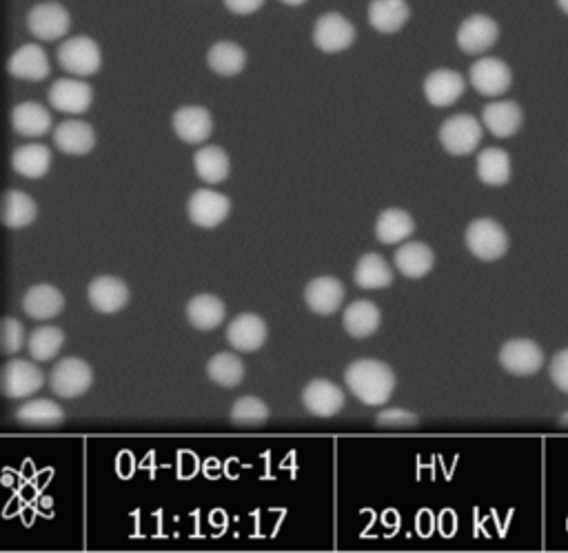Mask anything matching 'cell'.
Segmentation results:
<instances>
[{"label":"cell","instance_id":"6da1fadb","mask_svg":"<svg viewBox=\"0 0 568 553\" xmlns=\"http://www.w3.org/2000/svg\"><path fill=\"white\" fill-rule=\"evenodd\" d=\"M344 382L351 394L369 407H380L391 400L395 391V374L382 360L360 358L344 371Z\"/></svg>","mask_w":568,"mask_h":553},{"label":"cell","instance_id":"7a4b0ae2","mask_svg":"<svg viewBox=\"0 0 568 553\" xmlns=\"http://www.w3.org/2000/svg\"><path fill=\"white\" fill-rule=\"evenodd\" d=\"M466 247L484 263L500 260L509 251V234L493 218H478L466 227Z\"/></svg>","mask_w":568,"mask_h":553},{"label":"cell","instance_id":"3957f363","mask_svg":"<svg viewBox=\"0 0 568 553\" xmlns=\"http://www.w3.org/2000/svg\"><path fill=\"white\" fill-rule=\"evenodd\" d=\"M58 65L71 76H94L103 65V54L94 38L89 36H71L63 40L58 47Z\"/></svg>","mask_w":568,"mask_h":553},{"label":"cell","instance_id":"277c9868","mask_svg":"<svg viewBox=\"0 0 568 553\" xmlns=\"http://www.w3.org/2000/svg\"><path fill=\"white\" fill-rule=\"evenodd\" d=\"M438 136L451 156H469L482 143V125L471 114H455L444 120Z\"/></svg>","mask_w":568,"mask_h":553},{"label":"cell","instance_id":"5b68a950","mask_svg":"<svg viewBox=\"0 0 568 553\" xmlns=\"http://www.w3.org/2000/svg\"><path fill=\"white\" fill-rule=\"evenodd\" d=\"M27 29L34 38L52 43V40H60L69 34L71 16L65 5L56 3V0H43V3L29 9Z\"/></svg>","mask_w":568,"mask_h":553},{"label":"cell","instance_id":"8992f818","mask_svg":"<svg viewBox=\"0 0 568 553\" xmlns=\"http://www.w3.org/2000/svg\"><path fill=\"white\" fill-rule=\"evenodd\" d=\"M355 43V27L340 12L322 14L313 25V45L324 54H340Z\"/></svg>","mask_w":568,"mask_h":553},{"label":"cell","instance_id":"52a82bcc","mask_svg":"<svg viewBox=\"0 0 568 553\" xmlns=\"http://www.w3.org/2000/svg\"><path fill=\"white\" fill-rule=\"evenodd\" d=\"M49 382H52L56 396L74 400L87 394L89 387L94 385V371H91L85 360L63 358L58 365H54Z\"/></svg>","mask_w":568,"mask_h":553},{"label":"cell","instance_id":"ba28073f","mask_svg":"<svg viewBox=\"0 0 568 553\" xmlns=\"http://www.w3.org/2000/svg\"><path fill=\"white\" fill-rule=\"evenodd\" d=\"M45 376L38 365L29 363V360H9L3 367V376H0V387L3 394L12 400H23L34 396L36 391L43 389Z\"/></svg>","mask_w":568,"mask_h":553},{"label":"cell","instance_id":"9c48e42d","mask_svg":"<svg viewBox=\"0 0 568 553\" xmlns=\"http://www.w3.org/2000/svg\"><path fill=\"white\" fill-rule=\"evenodd\" d=\"M497 38H500V27L486 14H473L464 18L462 25L458 27V36H455L458 47L469 56H480L489 52L497 43Z\"/></svg>","mask_w":568,"mask_h":553},{"label":"cell","instance_id":"30bf717a","mask_svg":"<svg viewBox=\"0 0 568 553\" xmlns=\"http://www.w3.org/2000/svg\"><path fill=\"white\" fill-rule=\"evenodd\" d=\"M469 80L473 89L482 96L497 98L506 94L513 85L511 67L500 58H480L478 63L471 65Z\"/></svg>","mask_w":568,"mask_h":553},{"label":"cell","instance_id":"8fae6325","mask_svg":"<svg viewBox=\"0 0 568 553\" xmlns=\"http://www.w3.org/2000/svg\"><path fill=\"white\" fill-rule=\"evenodd\" d=\"M94 103V89L85 80L76 78H58L49 87V105L58 112L80 116Z\"/></svg>","mask_w":568,"mask_h":553},{"label":"cell","instance_id":"7c38bea8","mask_svg":"<svg viewBox=\"0 0 568 553\" xmlns=\"http://www.w3.org/2000/svg\"><path fill=\"white\" fill-rule=\"evenodd\" d=\"M189 218L191 223L202 229H213L222 225L231 214V200L213 189H198L194 196L189 198Z\"/></svg>","mask_w":568,"mask_h":553},{"label":"cell","instance_id":"4fadbf2b","mask_svg":"<svg viewBox=\"0 0 568 553\" xmlns=\"http://www.w3.org/2000/svg\"><path fill=\"white\" fill-rule=\"evenodd\" d=\"M500 365L515 376H533L544 365V351L533 340L517 338L500 349Z\"/></svg>","mask_w":568,"mask_h":553},{"label":"cell","instance_id":"5bb4252c","mask_svg":"<svg viewBox=\"0 0 568 553\" xmlns=\"http://www.w3.org/2000/svg\"><path fill=\"white\" fill-rule=\"evenodd\" d=\"M302 405L316 418H333L344 407V391L331 380H311L302 391Z\"/></svg>","mask_w":568,"mask_h":553},{"label":"cell","instance_id":"9a60e30c","mask_svg":"<svg viewBox=\"0 0 568 553\" xmlns=\"http://www.w3.org/2000/svg\"><path fill=\"white\" fill-rule=\"evenodd\" d=\"M171 125H174L176 136L187 145H202L213 132V118L209 109L200 105H185L176 109Z\"/></svg>","mask_w":568,"mask_h":553},{"label":"cell","instance_id":"2e32d148","mask_svg":"<svg viewBox=\"0 0 568 553\" xmlns=\"http://www.w3.org/2000/svg\"><path fill=\"white\" fill-rule=\"evenodd\" d=\"M87 298L100 314H118L129 303V287L116 276H98L89 283Z\"/></svg>","mask_w":568,"mask_h":553},{"label":"cell","instance_id":"e0dca14e","mask_svg":"<svg viewBox=\"0 0 568 553\" xmlns=\"http://www.w3.org/2000/svg\"><path fill=\"white\" fill-rule=\"evenodd\" d=\"M269 327L265 320L256 314H240L238 318L231 320V325L227 329V340L229 345L242 351V354H253L262 345L267 343Z\"/></svg>","mask_w":568,"mask_h":553},{"label":"cell","instance_id":"ac0fdd59","mask_svg":"<svg viewBox=\"0 0 568 553\" xmlns=\"http://www.w3.org/2000/svg\"><path fill=\"white\" fill-rule=\"evenodd\" d=\"M464 89V78L455 69H435L424 78V96L433 107L455 105L462 98Z\"/></svg>","mask_w":568,"mask_h":553},{"label":"cell","instance_id":"d6986e66","mask_svg":"<svg viewBox=\"0 0 568 553\" xmlns=\"http://www.w3.org/2000/svg\"><path fill=\"white\" fill-rule=\"evenodd\" d=\"M304 303L318 316L336 314L344 303V285L333 276L313 278L304 289Z\"/></svg>","mask_w":568,"mask_h":553},{"label":"cell","instance_id":"ffe728a7","mask_svg":"<svg viewBox=\"0 0 568 553\" xmlns=\"http://www.w3.org/2000/svg\"><path fill=\"white\" fill-rule=\"evenodd\" d=\"M9 74L27 83H40L49 76V58L45 49L36 43L20 45L7 63Z\"/></svg>","mask_w":568,"mask_h":553},{"label":"cell","instance_id":"44dd1931","mask_svg":"<svg viewBox=\"0 0 568 553\" xmlns=\"http://www.w3.org/2000/svg\"><path fill=\"white\" fill-rule=\"evenodd\" d=\"M54 145L67 156H87L96 147V132L85 120H63L54 129Z\"/></svg>","mask_w":568,"mask_h":553},{"label":"cell","instance_id":"7402d4cb","mask_svg":"<svg viewBox=\"0 0 568 553\" xmlns=\"http://www.w3.org/2000/svg\"><path fill=\"white\" fill-rule=\"evenodd\" d=\"M367 18L375 32L398 34L411 18L409 0H371Z\"/></svg>","mask_w":568,"mask_h":553},{"label":"cell","instance_id":"603a6c76","mask_svg":"<svg viewBox=\"0 0 568 553\" xmlns=\"http://www.w3.org/2000/svg\"><path fill=\"white\" fill-rule=\"evenodd\" d=\"M482 120L484 127L489 129L495 138H511L520 132L524 114L520 105L513 103V100H495V103L484 107Z\"/></svg>","mask_w":568,"mask_h":553},{"label":"cell","instance_id":"cb8c5ba5","mask_svg":"<svg viewBox=\"0 0 568 553\" xmlns=\"http://www.w3.org/2000/svg\"><path fill=\"white\" fill-rule=\"evenodd\" d=\"M14 132L25 138H43L52 132V114L40 103H20L12 109Z\"/></svg>","mask_w":568,"mask_h":553},{"label":"cell","instance_id":"d4e9b609","mask_svg":"<svg viewBox=\"0 0 568 553\" xmlns=\"http://www.w3.org/2000/svg\"><path fill=\"white\" fill-rule=\"evenodd\" d=\"M23 309L34 320H52L63 314L65 298L52 285H34L27 289L23 298Z\"/></svg>","mask_w":568,"mask_h":553},{"label":"cell","instance_id":"484cf974","mask_svg":"<svg viewBox=\"0 0 568 553\" xmlns=\"http://www.w3.org/2000/svg\"><path fill=\"white\" fill-rule=\"evenodd\" d=\"M382 314L378 305H373L371 300H355L347 309H344L342 325L347 329L351 338H369L375 331L380 329Z\"/></svg>","mask_w":568,"mask_h":553},{"label":"cell","instance_id":"4316f807","mask_svg":"<svg viewBox=\"0 0 568 553\" xmlns=\"http://www.w3.org/2000/svg\"><path fill=\"white\" fill-rule=\"evenodd\" d=\"M207 65L218 76H238L247 67V52L233 40H218L209 47Z\"/></svg>","mask_w":568,"mask_h":553},{"label":"cell","instance_id":"83f0119b","mask_svg":"<svg viewBox=\"0 0 568 553\" xmlns=\"http://www.w3.org/2000/svg\"><path fill=\"white\" fill-rule=\"evenodd\" d=\"M12 167L16 174L25 178H43L52 167V152L43 143L20 145L12 154Z\"/></svg>","mask_w":568,"mask_h":553},{"label":"cell","instance_id":"f1b7e54d","mask_svg":"<svg viewBox=\"0 0 568 553\" xmlns=\"http://www.w3.org/2000/svg\"><path fill=\"white\" fill-rule=\"evenodd\" d=\"M395 267L402 276L407 278H424L435 265V254L431 247H426L424 243H404L398 251H395Z\"/></svg>","mask_w":568,"mask_h":553},{"label":"cell","instance_id":"f546056e","mask_svg":"<svg viewBox=\"0 0 568 553\" xmlns=\"http://www.w3.org/2000/svg\"><path fill=\"white\" fill-rule=\"evenodd\" d=\"M225 303L218 296L213 294H198L189 300L187 305V318L191 327H196L200 331H211L222 325L225 320Z\"/></svg>","mask_w":568,"mask_h":553},{"label":"cell","instance_id":"4dcf8cb0","mask_svg":"<svg viewBox=\"0 0 568 553\" xmlns=\"http://www.w3.org/2000/svg\"><path fill=\"white\" fill-rule=\"evenodd\" d=\"M16 420L25 427H60L65 422V411L54 400H27L23 407H18Z\"/></svg>","mask_w":568,"mask_h":553},{"label":"cell","instance_id":"1f68e13d","mask_svg":"<svg viewBox=\"0 0 568 553\" xmlns=\"http://www.w3.org/2000/svg\"><path fill=\"white\" fill-rule=\"evenodd\" d=\"M194 167L198 178L209 185H218L231 174V160L225 149L218 145H207L198 149L194 156Z\"/></svg>","mask_w":568,"mask_h":553},{"label":"cell","instance_id":"d6a6232c","mask_svg":"<svg viewBox=\"0 0 568 553\" xmlns=\"http://www.w3.org/2000/svg\"><path fill=\"white\" fill-rule=\"evenodd\" d=\"M415 231V223L409 211L404 209H384L378 223H375V238L380 240L382 245H395L402 243V240L411 238Z\"/></svg>","mask_w":568,"mask_h":553},{"label":"cell","instance_id":"836d02e7","mask_svg":"<svg viewBox=\"0 0 568 553\" xmlns=\"http://www.w3.org/2000/svg\"><path fill=\"white\" fill-rule=\"evenodd\" d=\"M38 205L25 191L9 189L3 198V223L9 229H25L36 220Z\"/></svg>","mask_w":568,"mask_h":553},{"label":"cell","instance_id":"e575fe53","mask_svg":"<svg viewBox=\"0 0 568 553\" xmlns=\"http://www.w3.org/2000/svg\"><path fill=\"white\" fill-rule=\"evenodd\" d=\"M353 280L362 289H384L393 283V271L380 254H364L355 265Z\"/></svg>","mask_w":568,"mask_h":553},{"label":"cell","instance_id":"d590c367","mask_svg":"<svg viewBox=\"0 0 568 553\" xmlns=\"http://www.w3.org/2000/svg\"><path fill=\"white\" fill-rule=\"evenodd\" d=\"M478 176L484 185L502 187L511 180V158L500 147H489L478 156Z\"/></svg>","mask_w":568,"mask_h":553},{"label":"cell","instance_id":"8d00e7d4","mask_svg":"<svg viewBox=\"0 0 568 553\" xmlns=\"http://www.w3.org/2000/svg\"><path fill=\"white\" fill-rule=\"evenodd\" d=\"M65 345V334L63 329L45 325L34 329L27 338V349L29 356H32L36 363H47L60 354V349Z\"/></svg>","mask_w":568,"mask_h":553},{"label":"cell","instance_id":"74e56055","mask_svg":"<svg viewBox=\"0 0 568 553\" xmlns=\"http://www.w3.org/2000/svg\"><path fill=\"white\" fill-rule=\"evenodd\" d=\"M207 376L220 387L236 389L242 378H245V365H242V360L236 354L222 351V354H216L207 363Z\"/></svg>","mask_w":568,"mask_h":553},{"label":"cell","instance_id":"f35d334b","mask_svg":"<svg viewBox=\"0 0 568 553\" xmlns=\"http://www.w3.org/2000/svg\"><path fill=\"white\" fill-rule=\"evenodd\" d=\"M271 411L267 407L265 400H260L256 396H242L231 407V422L236 427H260L269 420Z\"/></svg>","mask_w":568,"mask_h":553},{"label":"cell","instance_id":"ab89813d","mask_svg":"<svg viewBox=\"0 0 568 553\" xmlns=\"http://www.w3.org/2000/svg\"><path fill=\"white\" fill-rule=\"evenodd\" d=\"M0 345H3V354L14 356L25 347V327L20 320L7 316L0 327Z\"/></svg>","mask_w":568,"mask_h":553},{"label":"cell","instance_id":"60d3db41","mask_svg":"<svg viewBox=\"0 0 568 553\" xmlns=\"http://www.w3.org/2000/svg\"><path fill=\"white\" fill-rule=\"evenodd\" d=\"M375 425L378 427H418L420 425V418L411 414V411H404V409H384L375 418Z\"/></svg>","mask_w":568,"mask_h":553},{"label":"cell","instance_id":"b9f144b4","mask_svg":"<svg viewBox=\"0 0 568 553\" xmlns=\"http://www.w3.org/2000/svg\"><path fill=\"white\" fill-rule=\"evenodd\" d=\"M551 380L557 389H562L564 394H568V349L555 354L551 363Z\"/></svg>","mask_w":568,"mask_h":553},{"label":"cell","instance_id":"7bdbcfd3","mask_svg":"<svg viewBox=\"0 0 568 553\" xmlns=\"http://www.w3.org/2000/svg\"><path fill=\"white\" fill-rule=\"evenodd\" d=\"M222 3H225V7L231 14L251 16V14H256L262 5H265V0H222Z\"/></svg>","mask_w":568,"mask_h":553},{"label":"cell","instance_id":"ee69618b","mask_svg":"<svg viewBox=\"0 0 568 553\" xmlns=\"http://www.w3.org/2000/svg\"><path fill=\"white\" fill-rule=\"evenodd\" d=\"M280 3L287 5V7H300V5L307 3V0H280Z\"/></svg>","mask_w":568,"mask_h":553},{"label":"cell","instance_id":"f6af8a7d","mask_svg":"<svg viewBox=\"0 0 568 553\" xmlns=\"http://www.w3.org/2000/svg\"><path fill=\"white\" fill-rule=\"evenodd\" d=\"M557 5H560V9L564 14H568V0H557Z\"/></svg>","mask_w":568,"mask_h":553},{"label":"cell","instance_id":"bcb514c9","mask_svg":"<svg viewBox=\"0 0 568 553\" xmlns=\"http://www.w3.org/2000/svg\"><path fill=\"white\" fill-rule=\"evenodd\" d=\"M560 425H562V427H568V411H566V414L560 416Z\"/></svg>","mask_w":568,"mask_h":553}]
</instances>
